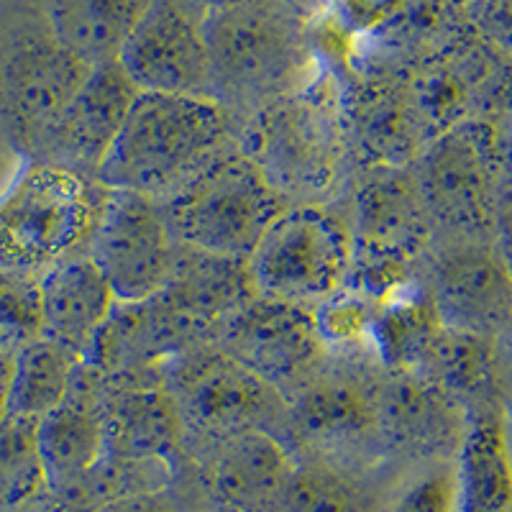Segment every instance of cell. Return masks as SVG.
<instances>
[{
	"label": "cell",
	"mask_w": 512,
	"mask_h": 512,
	"mask_svg": "<svg viewBox=\"0 0 512 512\" xmlns=\"http://www.w3.org/2000/svg\"><path fill=\"white\" fill-rule=\"evenodd\" d=\"M228 139L231 111L216 98L139 93L95 180L162 200L226 154Z\"/></svg>",
	"instance_id": "6da1fadb"
},
{
	"label": "cell",
	"mask_w": 512,
	"mask_h": 512,
	"mask_svg": "<svg viewBox=\"0 0 512 512\" xmlns=\"http://www.w3.org/2000/svg\"><path fill=\"white\" fill-rule=\"evenodd\" d=\"M103 195L95 177L31 159L0 198V269L44 274L82 254Z\"/></svg>",
	"instance_id": "7a4b0ae2"
},
{
	"label": "cell",
	"mask_w": 512,
	"mask_h": 512,
	"mask_svg": "<svg viewBox=\"0 0 512 512\" xmlns=\"http://www.w3.org/2000/svg\"><path fill=\"white\" fill-rule=\"evenodd\" d=\"M175 244L249 259L277 218L290 208L244 152H226L157 200Z\"/></svg>",
	"instance_id": "3957f363"
},
{
	"label": "cell",
	"mask_w": 512,
	"mask_h": 512,
	"mask_svg": "<svg viewBox=\"0 0 512 512\" xmlns=\"http://www.w3.org/2000/svg\"><path fill=\"white\" fill-rule=\"evenodd\" d=\"M210 59V93L231 108H264L290 95L303 44L277 3L200 18Z\"/></svg>",
	"instance_id": "277c9868"
},
{
	"label": "cell",
	"mask_w": 512,
	"mask_h": 512,
	"mask_svg": "<svg viewBox=\"0 0 512 512\" xmlns=\"http://www.w3.org/2000/svg\"><path fill=\"white\" fill-rule=\"evenodd\" d=\"M246 262L256 295L313 310L349 285L354 233L320 203L290 205Z\"/></svg>",
	"instance_id": "5b68a950"
},
{
	"label": "cell",
	"mask_w": 512,
	"mask_h": 512,
	"mask_svg": "<svg viewBox=\"0 0 512 512\" xmlns=\"http://www.w3.org/2000/svg\"><path fill=\"white\" fill-rule=\"evenodd\" d=\"M162 382L180 415L185 441L213 443L254 428L287 425V402L267 382L241 367L216 341H203L162 367Z\"/></svg>",
	"instance_id": "8992f818"
},
{
	"label": "cell",
	"mask_w": 512,
	"mask_h": 512,
	"mask_svg": "<svg viewBox=\"0 0 512 512\" xmlns=\"http://www.w3.org/2000/svg\"><path fill=\"white\" fill-rule=\"evenodd\" d=\"M244 154L287 203H320L341 167V123L326 105L285 95L254 113Z\"/></svg>",
	"instance_id": "52a82bcc"
},
{
	"label": "cell",
	"mask_w": 512,
	"mask_h": 512,
	"mask_svg": "<svg viewBox=\"0 0 512 512\" xmlns=\"http://www.w3.org/2000/svg\"><path fill=\"white\" fill-rule=\"evenodd\" d=\"M82 254L103 274L118 303H144L167 282L175 239L157 200L105 187Z\"/></svg>",
	"instance_id": "ba28073f"
},
{
	"label": "cell",
	"mask_w": 512,
	"mask_h": 512,
	"mask_svg": "<svg viewBox=\"0 0 512 512\" xmlns=\"http://www.w3.org/2000/svg\"><path fill=\"white\" fill-rule=\"evenodd\" d=\"M213 341L241 367L280 392L285 402L331 359L315 326L313 310L262 295L228 318Z\"/></svg>",
	"instance_id": "9c48e42d"
},
{
	"label": "cell",
	"mask_w": 512,
	"mask_h": 512,
	"mask_svg": "<svg viewBox=\"0 0 512 512\" xmlns=\"http://www.w3.org/2000/svg\"><path fill=\"white\" fill-rule=\"evenodd\" d=\"M139 93L118 59L93 64L70 103L31 146V159L95 177Z\"/></svg>",
	"instance_id": "30bf717a"
},
{
	"label": "cell",
	"mask_w": 512,
	"mask_h": 512,
	"mask_svg": "<svg viewBox=\"0 0 512 512\" xmlns=\"http://www.w3.org/2000/svg\"><path fill=\"white\" fill-rule=\"evenodd\" d=\"M431 300L446 328L495 336L512 318V262L477 236L448 244L433 259Z\"/></svg>",
	"instance_id": "8fae6325"
},
{
	"label": "cell",
	"mask_w": 512,
	"mask_h": 512,
	"mask_svg": "<svg viewBox=\"0 0 512 512\" xmlns=\"http://www.w3.org/2000/svg\"><path fill=\"white\" fill-rule=\"evenodd\" d=\"M116 59L141 93L213 98L203 26L177 0H154Z\"/></svg>",
	"instance_id": "7c38bea8"
},
{
	"label": "cell",
	"mask_w": 512,
	"mask_h": 512,
	"mask_svg": "<svg viewBox=\"0 0 512 512\" xmlns=\"http://www.w3.org/2000/svg\"><path fill=\"white\" fill-rule=\"evenodd\" d=\"M100 410L108 438V466L167 469L185 446V431L162 372L100 377Z\"/></svg>",
	"instance_id": "4fadbf2b"
},
{
	"label": "cell",
	"mask_w": 512,
	"mask_h": 512,
	"mask_svg": "<svg viewBox=\"0 0 512 512\" xmlns=\"http://www.w3.org/2000/svg\"><path fill=\"white\" fill-rule=\"evenodd\" d=\"M90 67L59 44L52 26L44 34H26L0 64V111L16 134L34 146L70 103Z\"/></svg>",
	"instance_id": "5bb4252c"
},
{
	"label": "cell",
	"mask_w": 512,
	"mask_h": 512,
	"mask_svg": "<svg viewBox=\"0 0 512 512\" xmlns=\"http://www.w3.org/2000/svg\"><path fill=\"white\" fill-rule=\"evenodd\" d=\"M382 377L356 364L326 361L303 390L287 400V425L315 446H354L379 438Z\"/></svg>",
	"instance_id": "9a60e30c"
},
{
	"label": "cell",
	"mask_w": 512,
	"mask_h": 512,
	"mask_svg": "<svg viewBox=\"0 0 512 512\" xmlns=\"http://www.w3.org/2000/svg\"><path fill=\"white\" fill-rule=\"evenodd\" d=\"M36 448L47 489L54 495L72 492L100 472L108 459L100 374L82 364L67 400L36 420Z\"/></svg>",
	"instance_id": "2e32d148"
},
{
	"label": "cell",
	"mask_w": 512,
	"mask_h": 512,
	"mask_svg": "<svg viewBox=\"0 0 512 512\" xmlns=\"http://www.w3.org/2000/svg\"><path fill=\"white\" fill-rule=\"evenodd\" d=\"M154 297L198 336L213 341L218 328L259 295L246 259L175 244L167 282Z\"/></svg>",
	"instance_id": "e0dca14e"
},
{
	"label": "cell",
	"mask_w": 512,
	"mask_h": 512,
	"mask_svg": "<svg viewBox=\"0 0 512 512\" xmlns=\"http://www.w3.org/2000/svg\"><path fill=\"white\" fill-rule=\"evenodd\" d=\"M295 461L285 441L254 428L210 446L203 484L210 500L226 512H272L282 505Z\"/></svg>",
	"instance_id": "ac0fdd59"
},
{
	"label": "cell",
	"mask_w": 512,
	"mask_h": 512,
	"mask_svg": "<svg viewBox=\"0 0 512 512\" xmlns=\"http://www.w3.org/2000/svg\"><path fill=\"white\" fill-rule=\"evenodd\" d=\"M466 410L420 374L384 372L379 390V441L415 456L459 448Z\"/></svg>",
	"instance_id": "d6986e66"
},
{
	"label": "cell",
	"mask_w": 512,
	"mask_h": 512,
	"mask_svg": "<svg viewBox=\"0 0 512 512\" xmlns=\"http://www.w3.org/2000/svg\"><path fill=\"white\" fill-rule=\"evenodd\" d=\"M454 477L459 512H512V431L500 397L466 408Z\"/></svg>",
	"instance_id": "ffe728a7"
},
{
	"label": "cell",
	"mask_w": 512,
	"mask_h": 512,
	"mask_svg": "<svg viewBox=\"0 0 512 512\" xmlns=\"http://www.w3.org/2000/svg\"><path fill=\"white\" fill-rule=\"evenodd\" d=\"M116 305V295L85 254L41 274V336L80 361Z\"/></svg>",
	"instance_id": "44dd1931"
},
{
	"label": "cell",
	"mask_w": 512,
	"mask_h": 512,
	"mask_svg": "<svg viewBox=\"0 0 512 512\" xmlns=\"http://www.w3.org/2000/svg\"><path fill=\"white\" fill-rule=\"evenodd\" d=\"M428 213L474 233L487 218V172L477 146L466 136H446L433 146L423 162L418 182Z\"/></svg>",
	"instance_id": "7402d4cb"
},
{
	"label": "cell",
	"mask_w": 512,
	"mask_h": 512,
	"mask_svg": "<svg viewBox=\"0 0 512 512\" xmlns=\"http://www.w3.org/2000/svg\"><path fill=\"white\" fill-rule=\"evenodd\" d=\"M443 323L428 290L402 287L374 305L369 346L384 372L415 374L441 333Z\"/></svg>",
	"instance_id": "603a6c76"
},
{
	"label": "cell",
	"mask_w": 512,
	"mask_h": 512,
	"mask_svg": "<svg viewBox=\"0 0 512 512\" xmlns=\"http://www.w3.org/2000/svg\"><path fill=\"white\" fill-rule=\"evenodd\" d=\"M154 0H52L49 26L62 47L88 64L116 59Z\"/></svg>",
	"instance_id": "cb8c5ba5"
},
{
	"label": "cell",
	"mask_w": 512,
	"mask_h": 512,
	"mask_svg": "<svg viewBox=\"0 0 512 512\" xmlns=\"http://www.w3.org/2000/svg\"><path fill=\"white\" fill-rule=\"evenodd\" d=\"M80 359L64 346L39 336L11 356L6 415L41 420L59 408L75 384Z\"/></svg>",
	"instance_id": "d4e9b609"
},
{
	"label": "cell",
	"mask_w": 512,
	"mask_h": 512,
	"mask_svg": "<svg viewBox=\"0 0 512 512\" xmlns=\"http://www.w3.org/2000/svg\"><path fill=\"white\" fill-rule=\"evenodd\" d=\"M415 374L436 382L464 410L477 402L500 397L497 395V361L489 336L443 326L425 356L423 367Z\"/></svg>",
	"instance_id": "484cf974"
},
{
	"label": "cell",
	"mask_w": 512,
	"mask_h": 512,
	"mask_svg": "<svg viewBox=\"0 0 512 512\" xmlns=\"http://www.w3.org/2000/svg\"><path fill=\"white\" fill-rule=\"evenodd\" d=\"M47 489L36 448V420L0 418V512L34 505Z\"/></svg>",
	"instance_id": "4316f807"
},
{
	"label": "cell",
	"mask_w": 512,
	"mask_h": 512,
	"mask_svg": "<svg viewBox=\"0 0 512 512\" xmlns=\"http://www.w3.org/2000/svg\"><path fill=\"white\" fill-rule=\"evenodd\" d=\"M41 336V274L0 269V354L13 356Z\"/></svg>",
	"instance_id": "83f0119b"
},
{
	"label": "cell",
	"mask_w": 512,
	"mask_h": 512,
	"mask_svg": "<svg viewBox=\"0 0 512 512\" xmlns=\"http://www.w3.org/2000/svg\"><path fill=\"white\" fill-rule=\"evenodd\" d=\"M282 507L287 512H364V495L328 464H295Z\"/></svg>",
	"instance_id": "f1b7e54d"
},
{
	"label": "cell",
	"mask_w": 512,
	"mask_h": 512,
	"mask_svg": "<svg viewBox=\"0 0 512 512\" xmlns=\"http://www.w3.org/2000/svg\"><path fill=\"white\" fill-rule=\"evenodd\" d=\"M374 300L367 295L344 287L333 297H328L326 303H320L313 308L315 326H318L320 338L326 349H341L349 351L356 346H367L369 336H372V320H374Z\"/></svg>",
	"instance_id": "f546056e"
},
{
	"label": "cell",
	"mask_w": 512,
	"mask_h": 512,
	"mask_svg": "<svg viewBox=\"0 0 512 512\" xmlns=\"http://www.w3.org/2000/svg\"><path fill=\"white\" fill-rule=\"evenodd\" d=\"M390 512H459L454 464H441L405 487Z\"/></svg>",
	"instance_id": "4dcf8cb0"
},
{
	"label": "cell",
	"mask_w": 512,
	"mask_h": 512,
	"mask_svg": "<svg viewBox=\"0 0 512 512\" xmlns=\"http://www.w3.org/2000/svg\"><path fill=\"white\" fill-rule=\"evenodd\" d=\"M93 512H180L175 502L164 497L157 489L146 492H123L100 502Z\"/></svg>",
	"instance_id": "1f68e13d"
},
{
	"label": "cell",
	"mask_w": 512,
	"mask_h": 512,
	"mask_svg": "<svg viewBox=\"0 0 512 512\" xmlns=\"http://www.w3.org/2000/svg\"><path fill=\"white\" fill-rule=\"evenodd\" d=\"M180 6H185L190 13H198L200 18L210 16V13H226L239 11V8L249 6H264V3H277V0H177Z\"/></svg>",
	"instance_id": "d6a6232c"
},
{
	"label": "cell",
	"mask_w": 512,
	"mask_h": 512,
	"mask_svg": "<svg viewBox=\"0 0 512 512\" xmlns=\"http://www.w3.org/2000/svg\"><path fill=\"white\" fill-rule=\"evenodd\" d=\"M8 379H11V356H3V354H0V418L6 415Z\"/></svg>",
	"instance_id": "836d02e7"
},
{
	"label": "cell",
	"mask_w": 512,
	"mask_h": 512,
	"mask_svg": "<svg viewBox=\"0 0 512 512\" xmlns=\"http://www.w3.org/2000/svg\"><path fill=\"white\" fill-rule=\"evenodd\" d=\"M510 262H512V259H510ZM510 326H512V318H510Z\"/></svg>",
	"instance_id": "e575fe53"
}]
</instances>
